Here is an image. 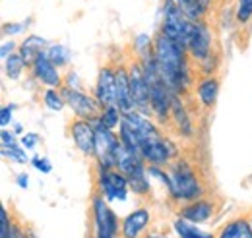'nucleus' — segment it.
I'll use <instances>...</instances> for the list:
<instances>
[{
  "mask_svg": "<svg viewBox=\"0 0 252 238\" xmlns=\"http://www.w3.org/2000/svg\"><path fill=\"white\" fill-rule=\"evenodd\" d=\"M154 59L158 64V70L167 84V88L177 93L187 88V62H185V49H181L175 41H171L167 35H159L154 47Z\"/></svg>",
  "mask_w": 252,
  "mask_h": 238,
  "instance_id": "nucleus-1",
  "label": "nucleus"
},
{
  "mask_svg": "<svg viewBox=\"0 0 252 238\" xmlns=\"http://www.w3.org/2000/svg\"><path fill=\"white\" fill-rule=\"evenodd\" d=\"M142 70H144V78H146L148 91H150L152 111L161 120H165L167 119V113H169V107L173 103V95H171V89L167 88V84L163 82V78L159 74L158 64H156V59H154V53H150L146 57L144 64H142Z\"/></svg>",
  "mask_w": 252,
  "mask_h": 238,
  "instance_id": "nucleus-2",
  "label": "nucleus"
},
{
  "mask_svg": "<svg viewBox=\"0 0 252 238\" xmlns=\"http://www.w3.org/2000/svg\"><path fill=\"white\" fill-rule=\"evenodd\" d=\"M192 26L194 22H190L185 16V12L175 6L173 2L165 4V20H163V35H167L171 41H175L181 49H189L190 35H192Z\"/></svg>",
  "mask_w": 252,
  "mask_h": 238,
  "instance_id": "nucleus-3",
  "label": "nucleus"
},
{
  "mask_svg": "<svg viewBox=\"0 0 252 238\" xmlns=\"http://www.w3.org/2000/svg\"><path fill=\"white\" fill-rule=\"evenodd\" d=\"M95 130V157L101 165V169H113L117 167V149L121 140H117V136L111 132V128H107L99 119L94 120Z\"/></svg>",
  "mask_w": 252,
  "mask_h": 238,
  "instance_id": "nucleus-4",
  "label": "nucleus"
},
{
  "mask_svg": "<svg viewBox=\"0 0 252 238\" xmlns=\"http://www.w3.org/2000/svg\"><path fill=\"white\" fill-rule=\"evenodd\" d=\"M169 190L179 200H194V198H198L202 194L198 178L194 177L192 169L187 163H177L175 165V169L171 173V186H169Z\"/></svg>",
  "mask_w": 252,
  "mask_h": 238,
  "instance_id": "nucleus-5",
  "label": "nucleus"
},
{
  "mask_svg": "<svg viewBox=\"0 0 252 238\" xmlns=\"http://www.w3.org/2000/svg\"><path fill=\"white\" fill-rule=\"evenodd\" d=\"M63 99L72 107V111L80 117L82 120H95L99 115V103H95L92 97H88L86 93L72 88H66L63 91Z\"/></svg>",
  "mask_w": 252,
  "mask_h": 238,
  "instance_id": "nucleus-6",
  "label": "nucleus"
},
{
  "mask_svg": "<svg viewBox=\"0 0 252 238\" xmlns=\"http://www.w3.org/2000/svg\"><path fill=\"white\" fill-rule=\"evenodd\" d=\"M130 91H132V101H134V109H138L142 115H150V91L148 84L144 78V70L140 64H134L130 70Z\"/></svg>",
  "mask_w": 252,
  "mask_h": 238,
  "instance_id": "nucleus-7",
  "label": "nucleus"
},
{
  "mask_svg": "<svg viewBox=\"0 0 252 238\" xmlns=\"http://www.w3.org/2000/svg\"><path fill=\"white\" fill-rule=\"evenodd\" d=\"M95 225H97V238H115L117 235V217L103 202V198L94 200Z\"/></svg>",
  "mask_w": 252,
  "mask_h": 238,
  "instance_id": "nucleus-8",
  "label": "nucleus"
},
{
  "mask_svg": "<svg viewBox=\"0 0 252 238\" xmlns=\"http://www.w3.org/2000/svg\"><path fill=\"white\" fill-rule=\"evenodd\" d=\"M97 103L101 107H117V72L103 68L97 78Z\"/></svg>",
  "mask_w": 252,
  "mask_h": 238,
  "instance_id": "nucleus-9",
  "label": "nucleus"
},
{
  "mask_svg": "<svg viewBox=\"0 0 252 238\" xmlns=\"http://www.w3.org/2000/svg\"><path fill=\"white\" fill-rule=\"evenodd\" d=\"M101 190L109 200H125L128 192V178L123 173L101 169Z\"/></svg>",
  "mask_w": 252,
  "mask_h": 238,
  "instance_id": "nucleus-10",
  "label": "nucleus"
},
{
  "mask_svg": "<svg viewBox=\"0 0 252 238\" xmlns=\"http://www.w3.org/2000/svg\"><path fill=\"white\" fill-rule=\"evenodd\" d=\"M210 47H212V35L210 30L202 22H194L192 26V35L189 41L190 55L196 60H206L210 57Z\"/></svg>",
  "mask_w": 252,
  "mask_h": 238,
  "instance_id": "nucleus-11",
  "label": "nucleus"
},
{
  "mask_svg": "<svg viewBox=\"0 0 252 238\" xmlns=\"http://www.w3.org/2000/svg\"><path fill=\"white\" fill-rule=\"evenodd\" d=\"M72 138L78 149L86 155H95V130L92 120H76L72 122Z\"/></svg>",
  "mask_w": 252,
  "mask_h": 238,
  "instance_id": "nucleus-12",
  "label": "nucleus"
},
{
  "mask_svg": "<svg viewBox=\"0 0 252 238\" xmlns=\"http://www.w3.org/2000/svg\"><path fill=\"white\" fill-rule=\"evenodd\" d=\"M33 70H35V76H37L45 86H49V88H59V86H61L59 70H57V66L49 60L45 51L37 57L35 64H33Z\"/></svg>",
  "mask_w": 252,
  "mask_h": 238,
  "instance_id": "nucleus-13",
  "label": "nucleus"
},
{
  "mask_svg": "<svg viewBox=\"0 0 252 238\" xmlns=\"http://www.w3.org/2000/svg\"><path fill=\"white\" fill-rule=\"evenodd\" d=\"M117 107L119 111L125 113H132L134 109V101H132V91H130V74L125 68L117 70Z\"/></svg>",
  "mask_w": 252,
  "mask_h": 238,
  "instance_id": "nucleus-14",
  "label": "nucleus"
},
{
  "mask_svg": "<svg viewBox=\"0 0 252 238\" xmlns=\"http://www.w3.org/2000/svg\"><path fill=\"white\" fill-rule=\"evenodd\" d=\"M138 167H142V157L136 155V153H132L121 142L119 149H117V169H119V173H123L125 177H130Z\"/></svg>",
  "mask_w": 252,
  "mask_h": 238,
  "instance_id": "nucleus-15",
  "label": "nucleus"
},
{
  "mask_svg": "<svg viewBox=\"0 0 252 238\" xmlns=\"http://www.w3.org/2000/svg\"><path fill=\"white\" fill-rule=\"evenodd\" d=\"M148 223H150V213L146 209H138V211L130 213L125 219L123 235H125V238H136Z\"/></svg>",
  "mask_w": 252,
  "mask_h": 238,
  "instance_id": "nucleus-16",
  "label": "nucleus"
},
{
  "mask_svg": "<svg viewBox=\"0 0 252 238\" xmlns=\"http://www.w3.org/2000/svg\"><path fill=\"white\" fill-rule=\"evenodd\" d=\"M43 47H45V39H41V37H37V35L28 37V39L22 43L20 53H22V59L26 62V66H28V64H35L37 57L43 53Z\"/></svg>",
  "mask_w": 252,
  "mask_h": 238,
  "instance_id": "nucleus-17",
  "label": "nucleus"
},
{
  "mask_svg": "<svg viewBox=\"0 0 252 238\" xmlns=\"http://www.w3.org/2000/svg\"><path fill=\"white\" fill-rule=\"evenodd\" d=\"M212 211L214 208L208 204V202H196V204H192L189 206L187 209H183V219L185 221H192V223H202V221H206V219H210L212 217Z\"/></svg>",
  "mask_w": 252,
  "mask_h": 238,
  "instance_id": "nucleus-18",
  "label": "nucleus"
},
{
  "mask_svg": "<svg viewBox=\"0 0 252 238\" xmlns=\"http://www.w3.org/2000/svg\"><path fill=\"white\" fill-rule=\"evenodd\" d=\"M218 91H220V82L216 78H208L204 80L200 86H198V97L202 99V103L206 107H212L216 103V97H218Z\"/></svg>",
  "mask_w": 252,
  "mask_h": 238,
  "instance_id": "nucleus-19",
  "label": "nucleus"
},
{
  "mask_svg": "<svg viewBox=\"0 0 252 238\" xmlns=\"http://www.w3.org/2000/svg\"><path fill=\"white\" fill-rule=\"evenodd\" d=\"M220 238H252V225L247 221H233L221 231Z\"/></svg>",
  "mask_w": 252,
  "mask_h": 238,
  "instance_id": "nucleus-20",
  "label": "nucleus"
},
{
  "mask_svg": "<svg viewBox=\"0 0 252 238\" xmlns=\"http://www.w3.org/2000/svg\"><path fill=\"white\" fill-rule=\"evenodd\" d=\"M171 107H173V115H175V120H177L179 128L183 130L185 136H190V120H189V117H187V113H185V107L179 103V97H177V95H173Z\"/></svg>",
  "mask_w": 252,
  "mask_h": 238,
  "instance_id": "nucleus-21",
  "label": "nucleus"
},
{
  "mask_svg": "<svg viewBox=\"0 0 252 238\" xmlns=\"http://www.w3.org/2000/svg\"><path fill=\"white\" fill-rule=\"evenodd\" d=\"M175 229H177V233L181 235V238H214L212 235L202 233V231H200V229H196L194 225L187 223L185 219L177 221V223H175Z\"/></svg>",
  "mask_w": 252,
  "mask_h": 238,
  "instance_id": "nucleus-22",
  "label": "nucleus"
},
{
  "mask_svg": "<svg viewBox=\"0 0 252 238\" xmlns=\"http://www.w3.org/2000/svg\"><path fill=\"white\" fill-rule=\"evenodd\" d=\"M24 68H26V62L22 59V55H10L6 59V74H8L10 80L20 78V74H22Z\"/></svg>",
  "mask_w": 252,
  "mask_h": 238,
  "instance_id": "nucleus-23",
  "label": "nucleus"
},
{
  "mask_svg": "<svg viewBox=\"0 0 252 238\" xmlns=\"http://www.w3.org/2000/svg\"><path fill=\"white\" fill-rule=\"evenodd\" d=\"M128 184L134 188V192H138V194H144V192H148V180H146V173H144V165L142 167H138L130 177H128Z\"/></svg>",
  "mask_w": 252,
  "mask_h": 238,
  "instance_id": "nucleus-24",
  "label": "nucleus"
},
{
  "mask_svg": "<svg viewBox=\"0 0 252 238\" xmlns=\"http://www.w3.org/2000/svg\"><path fill=\"white\" fill-rule=\"evenodd\" d=\"M47 57H49V60L55 66H64L70 60V51L64 45H55V47H51V51L47 53Z\"/></svg>",
  "mask_w": 252,
  "mask_h": 238,
  "instance_id": "nucleus-25",
  "label": "nucleus"
},
{
  "mask_svg": "<svg viewBox=\"0 0 252 238\" xmlns=\"http://www.w3.org/2000/svg\"><path fill=\"white\" fill-rule=\"evenodd\" d=\"M99 120L107 126V128H117L119 126V107H107L103 113H101V117Z\"/></svg>",
  "mask_w": 252,
  "mask_h": 238,
  "instance_id": "nucleus-26",
  "label": "nucleus"
},
{
  "mask_svg": "<svg viewBox=\"0 0 252 238\" xmlns=\"http://www.w3.org/2000/svg\"><path fill=\"white\" fill-rule=\"evenodd\" d=\"M252 16V0H239L237 4V22L245 24Z\"/></svg>",
  "mask_w": 252,
  "mask_h": 238,
  "instance_id": "nucleus-27",
  "label": "nucleus"
},
{
  "mask_svg": "<svg viewBox=\"0 0 252 238\" xmlns=\"http://www.w3.org/2000/svg\"><path fill=\"white\" fill-rule=\"evenodd\" d=\"M45 105H47L49 109H53V111H61L64 107L63 95H59L55 89H49L45 93Z\"/></svg>",
  "mask_w": 252,
  "mask_h": 238,
  "instance_id": "nucleus-28",
  "label": "nucleus"
},
{
  "mask_svg": "<svg viewBox=\"0 0 252 238\" xmlns=\"http://www.w3.org/2000/svg\"><path fill=\"white\" fill-rule=\"evenodd\" d=\"M4 153V157H10V159H14L16 163H28L30 159H28V155L22 151L20 148H12V149H4L2 151Z\"/></svg>",
  "mask_w": 252,
  "mask_h": 238,
  "instance_id": "nucleus-29",
  "label": "nucleus"
},
{
  "mask_svg": "<svg viewBox=\"0 0 252 238\" xmlns=\"http://www.w3.org/2000/svg\"><path fill=\"white\" fill-rule=\"evenodd\" d=\"M12 229H10V221H8V213L6 209H0V238H10Z\"/></svg>",
  "mask_w": 252,
  "mask_h": 238,
  "instance_id": "nucleus-30",
  "label": "nucleus"
},
{
  "mask_svg": "<svg viewBox=\"0 0 252 238\" xmlns=\"http://www.w3.org/2000/svg\"><path fill=\"white\" fill-rule=\"evenodd\" d=\"M33 167L39 169L41 173H51V169H53L51 163H49L45 157H35V159H33Z\"/></svg>",
  "mask_w": 252,
  "mask_h": 238,
  "instance_id": "nucleus-31",
  "label": "nucleus"
},
{
  "mask_svg": "<svg viewBox=\"0 0 252 238\" xmlns=\"http://www.w3.org/2000/svg\"><path fill=\"white\" fill-rule=\"evenodd\" d=\"M2 146H4V149L18 148V146H16V138H14L8 130H2Z\"/></svg>",
  "mask_w": 252,
  "mask_h": 238,
  "instance_id": "nucleus-32",
  "label": "nucleus"
},
{
  "mask_svg": "<svg viewBox=\"0 0 252 238\" xmlns=\"http://www.w3.org/2000/svg\"><path fill=\"white\" fill-rule=\"evenodd\" d=\"M37 142H39V136L37 134H26L24 140H22V146H26L28 149H33Z\"/></svg>",
  "mask_w": 252,
  "mask_h": 238,
  "instance_id": "nucleus-33",
  "label": "nucleus"
},
{
  "mask_svg": "<svg viewBox=\"0 0 252 238\" xmlns=\"http://www.w3.org/2000/svg\"><path fill=\"white\" fill-rule=\"evenodd\" d=\"M12 111H14V107H4L2 109V117H0V124L2 126H8V122L12 120Z\"/></svg>",
  "mask_w": 252,
  "mask_h": 238,
  "instance_id": "nucleus-34",
  "label": "nucleus"
},
{
  "mask_svg": "<svg viewBox=\"0 0 252 238\" xmlns=\"http://www.w3.org/2000/svg\"><path fill=\"white\" fill-rule=\"evenodd\" d=\"M24 30V26H4V33L6 35H16Z\"/></svg>",
  "mask_w": 252,
  "mask_h": 238,
  "instance_id": "nucleus-35",
  "label": "nucleus"
},
{
  "mask_svg": "<svg viewBox=\"0 0 252 238\" xmlns=\"http://www.w3.org/2000/svg\"><path fill=\"white\" fill-rule=\"evenodd\" d=\"M12 49H14V43H12V41H10V43H4V45H2V53H0L2 59H8V55H10Z\"/></svg>",
  "mask_w": 252,
  "mask_h": 238,
  "instance_id": "nucleus-36",
  "label": "nucleus"
},
{
  "mask_svg": "<svg viewBox=\"0 0 252 238\" xmlns=\"http://www.w3.org/2000/svg\"><path fill=\"white\" fill-rule=\"evenodd\" d=\"M18 184H20L22 188H28V175H20V177H18Z\"/></svg>",
  "mask_w": 252,
  "mask_h": 238,
  "instance_id": "nucleus-37",
  "label": "nucleus"
},
{
  "mask_svg": "<svg viewBox=\"0 0 252 238\" xmlns=\"http://www.w3.org/2000/svg\"><path fill=\"white\" fill-rule=\"evenodd\" d=\"M10 238H24V235H22L20 231H16V229H12V235H10Z\"/></svg>",
  "mask_w": 252,
  "mask_h": 238,
  "instance_id": "nucleus-38",
  "label": "nucleus"
},
{
  "mask_svg": "<svg viewBox=\"0 0 252 238\" xmlns=\"http://www.w3.org/2000/svg\"><path fill=\"white\" fill-rule=\"evenodd\" d=\"M150 238H161V237H150Z\"/></svg>",
  "mask_w": 252,
  "mask_h": 238,
  "instance_id": "nucleus-39",
  "label": "nucleus"
}]
</instances>
